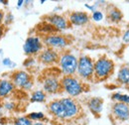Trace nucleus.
Here are the masks:
<instances>
[{"instance_id": "obj_8", "label": "nucleus", "mask_w": 129, "mask_h": 125, "mask_svg": "<svg viewBox=\"0 0 129 125\" xmlns=\"http://www.w3.org/2000/svg\"><path fill=\"white\" fill-rule=\"evenodd\" d=\"M61 102L64 106V120H71L76 118L80 113V104L77 102L75 98L72 97H62L60 98Z\"/></svg>"}, {"instance_id": "obj_10", "label": "nucleus", "mask_w": 129, "mask_h": 125, "mask_svg": "<svg viewBox=\"0 0 129 125\" xmlns=\"http://www.w3.org/2000/svg\"><path fill=\"white\" fill-rule=\"evenodd\" d=\"M44 21L52 25L58 32L67 30L71 25L69 20L64 16L59 15V14H50L45 17Z\"/></svg>"}, {"instance_id": "obj_25", "label": "nucleus", "mask_w": 129, "mask_h": 125, "mask_svg": "<svg viewBox=\"0 0 129 125\" xmlns=\"http://www.w3.org/2000/svg\"><path fill=\"white\" fill-rule=\"evenodd\" d=\"M2 64H3L5 67H11V66L13 65V62L11 61V59H9V58H5V59L2 60Z\"/></svg>"}, {"instance_id": "obj_19", "label": "nucleus", "mask_w": 129, "mask_h": 125, "mask_svg": "<svg viewBox=\"0 0 129 125\" xmlns=\"http://www.w3.org/2000/svg\"><path fill=\"white\" fill-rule=\"evenodd\" d=\"M46 98H47V93L43 89L34 90L30 96V100L32 102H44L46 101Z\"/></svg>"}, {"instance_id": "obj_3", "label": "nucleus", "mask_w": 129, "mask_h": 125, "mask_svg": "<svg viewBox=\"0 0 129 125\" xmlns=\"http://www.w3.org/2000/svg\"><path fill=\"white\" fill-rule=\"evenodd\" d=\"M114 71V62L111 59L103 56L94 61V75L93 79L105 80L108 78Z\"/></svg>"}, {"instance_id": "obj_13", "label": "nucleus", "mask_w": 129, "mask_h": 125, "mask_svg": "<svg viewBox=\"0 0 129 125\" xmlns=\"http://www.w3.org/2000/svg\"><path fill=\"white\" fill-rule=\"evenodd\" d=\"M48 110L55 118H57L59 120H64V106H63L60 98L53 99L52 101H50L48 104Z\"/></svg>"}, {"instance_id": "obj_30", "label": "nucleus", "mask_w": 129, "mask_h": 125, "mask_svg": "<svg viewBox=\"0 0 129 125\" xmlns=\"http://www.w3.org/2000/svg\"><path fill=\"white\" fill-rule=\"evenodd\" d=\"M24 0H19V1H17V8H20L23 4H24Z\"/></svg>"}, {"instance_id": "obj_11", "label": "nucleus", "mask_w": 129, "mask_h": 125, "mask_svg": "<svg viewBox=\"0 0 129 125\" xmlns=\"http://www.w3.org/2000/svg\"><path fill=\"white\" fill-rule=\"evenodd\" d=\"M10 80L14 84L15 88L23 89L25 87V85L29 81L33 80V79L31 75L28 72H25V71H16V72H14L10 76Z\"/></svg>"}, {"instance_id": "obj_31", "label": "nucleus", "mask_w": 129, "mask_h": 125, "mask_svg": "<svg viewBox=\"0 0 129 125\" xmlns=\"http://www.w3.org/2000/svg\"><path fill=\"white\" fill-rule=\"evenodd\" d=\"M33 125H47L46 123H44V122H33Z\"/></svg>"}, {"instance_id": "obj_28", "label": "nucleus", "mask_w": 129, "mask_h": 125, "mask_svg": "<svg viewBox=\"0 0 129 125\" xmlns=\"http://www.w3.org/2000/svg\"><path fill=\"white\" fill-rule=\"evenodd\" d=\"M4 18H5V14L2 10H0V25L4 22Z\"/></svg>"}, {"instance_id": "obj_6", "label": "nucleus", "mask_w": 129, "mask_h": 125, "mask_svg": "<svg viewBox=\"0 0 129 125\" xmlns=\"http://www.w3.org/2000/svg\"><path fill=\"white\" fill-rule=\"evenodd\" d=\"M43 49L44 44L39 36H29L23 45V51L28 57L39 55L43 51Z\"/></svg>"}, {"instance_id": "obj_15", "label": "nucleus", "mask_w": 129, "mask_h": 125, "mask_svg": "<svg viewBox=\"0 0 129 125\" xmlns=\"http://www.w3.org/2000/svg\"><path fill=\"white\" fill-rule=\"evenodd\" d=\"M14 90H15V86L10 80V78L0 79V99L7 98Z\"/></svg>"}, {"instance_id": "obj_17", "label": "nucleus", "mask_w": 129, "mask_h": 125, "mask_svg": "<svg viewBox=\"0 0 129 125\" xmlns=\"http://www.w3.org/2000/svg\"><path fill=\"white\" fill-rule=\"evenodd\" d=\"M117 81L129 86V67L122 66L117 73Z\"/></svg>"}, {"instance_id": "obj_18", "label": "nucleus", "mask_w": 129, "mask_h": 125, "mask_svg": "<svg viewBox=\"0 0 129 125\" xmlns=\"http://www.w3.org/2000/svg\"><path fill=\"white\" fill-rule=\"evenodd\" d=\"M107 18L113 23H118V22H120L122 20L123 14L117 7L110 6L108 8V11H107Z\"/></svg>"}, {"instance_id": "obj_21", "label": "nucleus", "mask_w": 129, "mask_h": 125, "mask_svg": "<svg viewBox=\"0 0 129 125\" xmlns=\"http://www.w3.org/2000/svg\"><path fill=\"white\" fill-rule=\"evenodd\" d=\"M111 98L115 102H123V103L129 105V94H122L120 92H114L111 95Z\"/></svg>"}, {"instance_id": "obj_22", "label": "nucleus", "mask_w": 129, "mask_h": 125, "mask_svg": "<svg viewBox=\"0 0 129 125\" xmlns=\"http://www.w3.org/2000/svg\"><path fill=\"white\" fill-rule=\"evenodd\" d=\"M14 125H33V121L30 120L27 116H19L13 120Z\"/></svg>"}, {"instance_id": "obj_26", "label": "nucleus", "mask_w": 129, "mask_h": 125, "mask_svg": "<svg viewBox=\"0 0 129 125\" xmlns=\"http://www.w3.org/2000/svg\"><path fill=\"white\" fill-rule=\"evenodd\" d=\"M122 40L124 43H127L129 44V29L127 31H125V33L123 34V37H122Z\"/></svg>"}, {"instance_id": "obj_27", "label": "nucleus", "mask_w": 129, "mask_h": 125, "mask_svg": "<svg viewBox=\"0 0 129 125\" xmlns=\"http://www.w3.org/2000/svg\"><path fill=\"white\" fill-rule=\"evenodd\" d=\"M84 7L85 8H87V9H89L90 11H92V12H94L95 11V5H88V4H84Z\"/></svg>"}, {"instance_id": "obj_2", "label": "nucleus", "mask_w": 129, "mask_h": 125, "mask_svg": "<svg viewBox=\"0 0 129 125\" xmlns=\"http://www.w3.org/2000/svg\"><path fill=\"white\" fill-rule=\"evenodd\" d=\"M78 62L79 59L70 52H63L62 54H60L58 65L63 77L75 76L78 70Z\"/></svg>"}, {"instance_id": "obj_23", "label": "nucleus", "mask_w": 129, "mask_h": 125, "mask_svg": "<svg viewBox=\"0 0 129 125\" xmlns=\"http://www.w3.org/2000/svg\"><path fill=\"white\" fill-rule=\"evenodd\" d=\"M103 13L101 12V11H99V10H95L94 12H92V15H91V18H92V20L93 21H95V22H99V21H101L102 19H103Z\"/></svg>"}, {"instance_id": "obj_7", "label": "nucleus", "mask_w": 129, "mask_h": 125, "mask_svg": "<svg viewBox=\"0 0 129 125\" xmlns=\"http://www.w3.org/2000/svg\"><path fill=\"white\" fill-rule=\"evenodd\" d=\"M43 90L47 94H57L62 91L61 78L58 75H48L43 79Z\"/></svg>"}, {"instance_id": "obj_9", "label": "nucleus", "mask_w": 129, "mask_h": 125, "mask_svg": "<svg viewBox=\"0 0 129 125\" xmlns=\"http://www.w3.org/2000/svg\"><path fill=\"white\" fill-rule=\"evenodd\" d=\"M59 59H60V54L58 53V51L50 48H44L43 51L38 55V61L45 66L58 65Z\"/></svg>"}, {"instance_id": "obj_32", "label": "nucleus", "mask_w": 129, "mask_h": 125, "mask_svg": "<svg viewBox=\"0 0 129 125\" xmlns=\"http://www.w3.org/2000/svg\"><path fill=\"white\" fill-rule=\"evenodd\" d=\"M55 125H67V124H64V123H62V122H58V123H56Z\"/></svg>"}, {"instance_id": "obj_24", "label": "nucleus", "mask_w": 129, "mask_h": 125, "mask_svg": "<svg viewBox=\"0 0 129 125\" xmlns=\"http://www.w3.org/2000/svg\"><path fill=\"white\" fill-rule=\"evenodd\" d=\"M3 107H4V108H5L6 110L12 111V110L15 109L16 105H15V103H14L13 101H11V100H8V101H5V102L3 103Z\"/></svg>"}, {"instance_id": "obj_1", "label": "nucleus", "mask_w": 129, "mask_h": 125, "mask_svg": "<svg viewBox=\"0 0 129 125\" xmlns=\"http://www.w3.org/2000/svg\"><path fill=\"white\" fill-rule=\"evenodd\" d=\"M61 85L62 90L72 98L78 97L85 91V83L76 76L62 77Z\"/></svg>"}, {"instance_id": "obj_12", "label": "nucleus", "mask_w": 129, "mask_h": 125, "mask_svg": "<svg viewBox=\"0 0 129 125\" xmlns=\"http://www.w3.org/2000/svg\"><path fill=\"white\" fill-rule=\"evenodd\" d=\"M112 114L119 121L129 120V105L123 102H115L112 105Z\"/></svg>"}, {"instance_id": "obj_16", "label": "nucleus", "mask_w": 129, "mask_h": 125, "mask_svg": "<svg viewBox=\"0 0 129 125\" xmlns=\"http://www.w3.org/2000/svg\"><path fill=\"white\" fill-rule=\"evenodd\" d=\"M87 107L93 115H99L103 108V99L100 97H91L87 100Z\"/></svg>"}, {"instance_id": "obj_4", "label": "nucleus", "mask_w": 129, "mask_h": 125, "mask_svg": "<svg viewBox=\"0 0 129 125\" xmlns=\"http://www.w3.org/2000/svg\"><path fill=\"white\" fill-rule=\"evenodd\" d=\"M78 78L81 80H91L93 79L94 75V61L86 55H81L79 58L78 70H77Z\"/></svg>"}, {"instance_id": "obj_29", "label": "nucleus", "mask_w": 129, "mask_h": 125, "mask_svg": "<svg viewBox=\"0 0 129 125\" xmlns=\"http://www.w3.org/2000/svg\"><path fill=\"white\" fill-rule=\"evenodd\" d=\"M4 29H5V25L1 24V25H0V39H1L2 36L4 35Z\"/></svg>"}, {"instance_id": "obj_5", "label": "nucleus", "mask_w": 129, "mask_h": 125, "mask_svg": "<svg viewBox=\"0 0 129 125\" xmlns=\"http://www.w3.org/2000/svg\"><path fill=\"white\" fill-rule=\"evenodd\" d=\"M44 46L46 48H50L53 50H64L68 47L71 43L68 39V37H66L62 34H52L46 37H43L42 39Z\"/></svg>"}, {"instance_id": "obj_14", "label": "nucleus", "mask_w": 129, "mask_h": 125, "mask_svg": "<svg viewBox=\"0 0 129 125\" xmlns=\"http://www.w3.org/2000/svg\"><path fill=\"white\" fill-rule=\"evenodd\" d=\"M69 22L71 25L75 26H83L88 23L89 21V15L84 11H74L72 12L69 18Z\"/></svg>"}, {"instance_id": "obj_20", "label": "nucleus", "mask_w": 129, "mask_h": 125, "mask_svg": "<svg viewBox=\"0 0 129 125\" xmlns=\"http://www.w3.org/2000/svg\"><path fill=\"white\" fill-rule=\"evenodd\" d=\"M27 117L35 122H43L46 119V114L44 112L41 111H36V112H30L29 114H27Z\"/></svg>"}]
</instances>
